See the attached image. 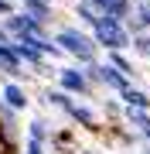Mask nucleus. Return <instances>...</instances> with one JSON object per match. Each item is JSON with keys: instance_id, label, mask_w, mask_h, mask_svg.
<instances>
[{"instance_id": "1", "label": "nucleus", "mask_w": 150, "mask_h": 154, "mask_svg": "<svg viewBox=\"0 0 150 154\" xmlns=\"http://www.w3.org/2000/svg\"><path fill=\"white\" fill-rule=\"evenodd\" d=\"M51 41H55L65 55H72L78 65H85V62H99V48H96L92 34L82 31V28H58Z\"/></svg>"}, {"instance_id": "2", "label": "nucleus", "mask_w": 150, "mask_h": 154, "mask_svg": "<svg viewBox=\"0 0 150 154\" xmlns=\"http://www.w3.org/2000/svg\"><path fill=\"white\" fill-rule=\"evenodd\" d=\"M89 34H92V41H96L99 51H130L126 24L116 21V17H109V14H99V21H96V28Z\"/></svg>"}, {"instance_id": "3", "label": "nucleus", "mask_w": 150, "mask_h": 154, "mask_svg": "<svg viewBox=\"0 0 150 154\" xmlns=\"http://www.w3.org/2000/svg\"><path fill=\"white\" fill-rule=\"evenodd\" d=\"M55 82H58V89H65L68 96H92V86L85 82V75H82L78 65H61L55 72Z\"/></svg>"}, {"instance_id": "4", "label": "nucleus", "mask_w": 150, "mask_h": 154, "mask_svg": "<svg viewBox=\"0 0 150 154\" xmlns=\"http://www.w3.org/2000/svg\"><path fill=\"white\" fill-rule=\"evenodd\" d=\"M0 99H4L10 110H17V113L31 106V93H28V86L17 82V79H7V82L0 86Z\"/></svg>"}, {"instance_id": "5", "label": "nucleus", "mask_w": 150, "mask_h": 154, "mask_svg": "<svg viewBox=\"0 0 150 154\" xmlns=\"http://www.w3.org/2000/svg\"><path fill=\"white\" fill-rule=\"evenodd\" d=\"M123 123L137 134L143 144H150V110H137V106H123Z\"/></svg>"}, {"instance_id": "6", "label": "nucleus", "mask_w": 150, "mask_h": 154, "mask_svg": "<svg viewBox=\"0 0 150 154\" xmlns=\"http://www.w3.org/2000/svg\"><path fill=\"white\" fill-rule=\"evenodd\" d=\"M123 24H126L130 34L150 31V0H133V11H130V17H126Z\"/></svg>"}, {"instance_id": "7", "label": "nucleus", "mask_w": 150, "mask_h": 154, "mask_svg": "<svg viewBox=\"0 0 150 154\" xmlns=\"http://www.w3.org/2000/svg\"><path fill=\"white\" fill-rule=\"evenodd\" d=\"M68 120H72L75 127H82V130H89V134H99V130H102L96 110H92V106H85V103H75L72 110H68Z\"/></svg>"}, {"instance_id": "8", "label": "nucleus", "mask_w": 150, "mask_h": 154, "mask_svg": "<svg viewBox=\"0 0 150 154\" xmlns=\"http://www.w3.org/2000/svg\"><path fill=\"white\" fill-rule=\"evenodd\" d=\"M130 82H133V79H126L123 72H116L113 65H106V62H99V86H106V89H109L113 96H116V93H123V89H126Z\"/></svg>"}, {"instance_id": "9", "label": "nucleus", "mask_w": 150, "mask_h": 154, "mask_svg": "<svg viewBox=\"0 0 150 154\" xmlns=\"http://www.w3.org/2000/svg\"><path fill=\"white\" fill-rule=\"evenodd\" d=\"M0 72H4L7 79H17V82H21V75H24L21 58L14 55V48H10L7 41H0Z\"/></svg>"}, {"instance_id": "10", "label": "nucleus", "mask_w": 150, "mask_h": 154, "mask_svg": "<svg viewBox=\"0 0 150 154\" xmlns=\"http://www.w3.org/2000/svg\"><path fill=\"white\" fill-rule=\"evenodd\" d=\"M116 99L123 106H137V110H150V93L147 89H140L137 82H130L123 93H116Z\"/></svg>"}, {"instance_id": "11", "label": "nucleus", "mask_w": 150, "mask_h": 154, "mask_svg": "<svg viewBox=\"0 0 150 154\" xmlns=\"http://www.w3.org/2000/svg\"><path fill=\"white\" fill-rule=\"evenodd\" d=\"M41 103H45V106H55V110H61V113L68 116V110L75 106V99L68 96L65 89H58V86H48L45 93H41Z\"/></svg>"}, {"instance_id": "12", "label": "nucleus", "mask_w": 150, "mask_h": 154, "mask_svg": "<svg viewBox=\"0 0 150 154\" xmlns=\"http://www.w3.org/2000/svg\"><path fill=\"white\" fill-rule=\"evenodd\" d=\"M106 65H113L116 72H123L126 79L137 82V65H133V58H130L126 51H106Z\"/></svg>"}, {"instance_id": "13", "label": "nucleus", "mask_w": 150, "mask_h": 154, "mask_svg": "<svg viewBox=\"0 0 150 154\" xmlns=\"http://www.w3.org/2000/svg\"><path fill=\"white\" fill-rule=\"evenodd\" d=\"M130 11H133V0H106V7L99 14H109V17H116V21H126Z\"/></svg>"}, {"instance_id": "14", "label": "nucleus", "mask_w": 150, "mask_h": 154, "mask_svg": "<svg viewBox=\"0 0 150 154\" xmlns=\"http://www.w3.org/2000/svg\"><path fill=\"white\" fill-rule=\"evenodd\" d=\"M21 11H24V14H31L34 21H41V24H48L51 17H55V4H24Z\"/></svg>"}, {"instance_id": "15", "label": "nucleus", "mask_w": 150, "mask_h": 154, "mask_svg": "<svg viewBox=\"0 0 150 154\" xmlns=\"http://www.w3.org/2000/svg\"><path fill=\"white\" fill-rule=\"evenodd\" d=\"M51 130H48V120H41V116H34L28 123V140H38V144H48Z\"/></svg>"}, {"instance_id": "16", "label": "nucleus", "mask_w": 150, "mask_h": 154, "mask_svg": "<svg viewBox=\"0 0 150 154\" xmlns=\"http://www.w3.org/2000/svg\"><path fill=\"white\" fill-rule=\"evenodd\" d=\"M75 17L92 31V28H96V21H99V11H96V7H89V4H78V0H75Z\"/></svg>"}, {"instance_id": "17", "label": "nucleus", "mask_w": 150, "mask_h": 154, "mask_svg": "<svg viewBox=\"0 0 150 154\" xmlns=\"http://www.w3.org/2000/svg\"><path fill=\"white\" fill-rule=\"evenodd\" d=\"M130 48H133L140 58H150V31H143V34H130Z\"/></svg>"}, {"instance_id": "18", "label": "nucleus", "mask_w": 150, "mask_h": 154, "mask_svg": "<svg viewBox=\"0 0 150 154\" xmlns=\"http://www.w3.org/2000/svg\"><path fill=\"white\" fill-rule=\"evenodd\" d=\"M102 110H106V116H123V103H119V99H106Z\"/></svg>"}, {"instance_id": "19", "label": "nucleus", "mask_w": 150, "mask_h": 154, "mask_svg": "<svg viewBox=\"0 0 150 154\" xmlns=\"http://www.w3.org/2000/svg\"><path fill=\"white\" fill-rule=\"evenodd\" d=\"M21 154H45V144H38V140H28Z\"/></svg>"}, {"instance_id": "20", "label": "nucleus", "mask_w": 150, "mask_h": 154, "mask_svg": "<svg viewBox=\"0 0 150 154\" xmlns=\"http://www.w3.org/2000/svg\"><path fill=\"white\" fill-rule=\"evenodd\" d=\"M17 7H14V0H0V17H7V14H14Z\"/></svg>"}, {"instance_id": "21", "label": "nucleus", "mask_w": 150, "mask_h": 154, "mask_svg": "<svg viewBox=\"0 0 150 154\" xmlns=\"http://www.w3.org/2000/svg\"><path fill=\"white\" fill-rule=\"evenodd\" d=\"M78 4H89V7H96V11H102V7H106V0H78Z\"/></svg>"}, {"instance_id": "22", "label": "nucleus", "mask_w": 150, "mask_h": 154, "mask_svg": "<svg viewBox=\"0 0 150 154\" xmlns=\"http://www.w3.org/2000/svg\"><path fill=\"white\" fill-rule=\"evenodd\" d=\"M21 4H55V0H21Z\"/></svg>"}, {"instance_id": "23", "label": "nucleus", "mask_w": 150, "mask_h": 154, "mask_svg": "<svg viewBox=\"0 0 150 154\" xmlns=\"http://www.w3.org/2000/svg\"><path fill=\"white\" fill-rule=\"evenodd\" d=\"M137 154H150V144H147V147H143V151H137Z\"/></svg>"}]
</instances>
